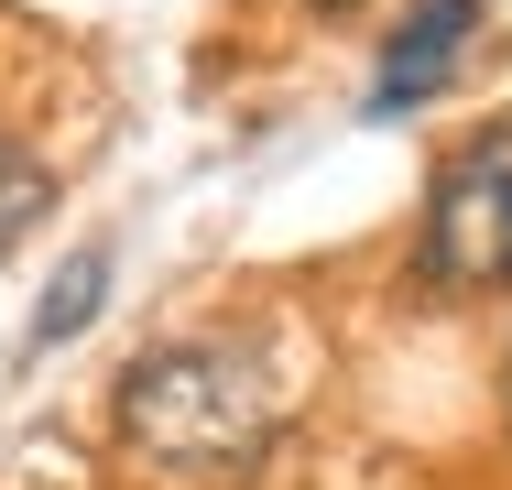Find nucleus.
<instances>
[{"mask_svg": "<svg viewBox=\"0 0 512 490\" xmlns=\"http://www.w3.org/2000/svg\"><path fill=\"white\" fill-rule=\"evenodd\" d=\"M120 447L153 469V480H197V490H229L251 480L284 436L273 414V382L251 371V349H218V338H153L131 371H120Z\"/></svg>", "mask_w": 512, "mask_h": 490, "instance_id": "nucleus-1", "label": "nucleus"}, {"mask_svg": "<svg viewBox=\"0 0 512 490\" xmlns=\"http://www.w3.org/2000/svg\"><path fill=\"white\" fill-rule=\"evenodd\" d=\"M414 273L436 294H512V120H480L414 218Z\"/></svg>", "mask_w": 512, "mask_h": 490, "instance_id": "nucleus-2", "label": "nucleus"}, {"mask_svg": "<svg viewBox=\"0 0 512 490\" xmlns=\"http://www.w3.org/2000/svg\"><path fill=\"white\" fill-rule=\"evenodd\" d=\"M469 33H480V0H414L404 22H393V44H382L371 109H414V98L458 66V44H469Z\"/></svg>", "mask_w": 512, "mask_h": 490, "instance_id": "nucleus-3", "label": "nucleus"}, {"mask_svg": "<svg viewBox=\"0 0 512 490\" xmlns=\"http://www.w3.org/2000/svg\"><path fill=\"white\" fill-rule=\"evenodd\" d=\"M44 218H55V164H44L33 142H11V131H0V251H11V240H33Z\"/></svg>", "mask_w": 512, "mask_h": 490, "instance_id": "nucleus-4", "label": "nucleus"}, {"mask_svg": "<svg viewBox=\"0 0 512 490\" xmlns=\"http://www.w3.org/2000/svg\"><path fill=\"white\" fill-rule=\"evenodd\" d=\"M99 294H109V251H77V262L44 284V305H33V349H66V338L99 316Z\"/></svg>", "mask_w": 512, "mask_h": 490, "instance_id": "nucleus-5", "label": "nucleus"}, {"mask_svg": "<svg viewBox=\"0 0 512 490\" xmlns=\"http://www.w3.org/2000/svg\"><path fill=\"white\" fill-rule=\"evenodd\" d=\"M306 11H327V22H338V11H371V0H306Z\"/></svg>", "mask_w": 512, "mask_h": 490, "instance_id": "nucleus-6", "label": "nucleus"}, {"mask_svg": "<svg viewBox=\"0 0 512 490\" xmlns=\"http://www.w3.org/2000/svg\"><path fill=\"white\" fill-rule=\"evenodd\" d=\"M502 414H512V371H502Z\"/></svg>", "mask_w": 512, "mask_h": 490, "instance_id": "nucleus-7", "label": "nucleus"}]
</instances>
